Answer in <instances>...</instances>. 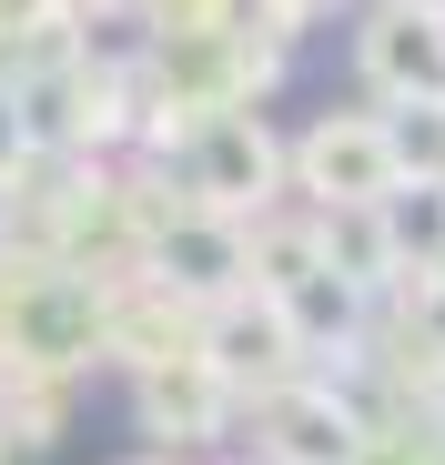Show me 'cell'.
Instances as JSON below:
<instances>
[{"label":"cell","instance_id":"1","mask_svg":"<svg viewBox=\"0 0 445 465\" xmlns=\"http://www.w3.org/2000/svg\"><path fill=\"white\" fill-rule=\"evenodd\" d=\"M304 183H314L324 203H385V193L405 183L395 132H385V122H364V112L314 122V132H304Z\"/></svg>","mask_w":445,"mask_h":465},{"label":"cell","instance_id":"2","mask_svg":"<svg viewBox=\"0 0 445 465\" xmlns=\"http://www.w3.org/2000/svg\"><path fill=\"white\" fill-rule=\"evenodd\" d=\"M364 82L395 92V102H445V11L395 0V11L364 31Z\"/></svg>","mask_w":445,"mask_h":465},{"label":"cell","instance_id":"3","mask_svg":"<svg viewBox=\"0 0 445 465\" xmlns=\"http://www.w3.org/2000/svg\"><path fill=\"white\" fill-rule=\"evenodd\" d=\"M263 173H273V142H263L243 112H213V122H203L193 193H203L213 213H243V203H263Z\"/></svg>","mask_w":445,"mask_h":465},{"label":"cell","instance_id":"4","mask_svg":"<svg viewBox=\"0 0 445 465\" xmlns=\"http://www.w3.org/2000/svg\"><path fill=\"white\" fill-rule=\"evenodd\" d=\"M163 273H183V283H233L243 273V243H233V223H183V232H163Z\"/></svg>","mask_w":445,"mask_h":465},{"label":"cell","instance_id":"5","mask_svg":"<svg viewBox=\"0 0 445 465\" xmlns=\"http://www.w3.org/2000/svg\"><path fill=\"white\" fill-rule=\"evenodd\" d=\"M385 243H395V253H425V263L445 253V183H435V173L385 193Z\"/></svg>","mask_w":445,"mask_h":465},{"label":"cell","instance_id":"6","mask_svg":"<svg viewBox=\"0 0 445 465\" xmlns=\"http://www.w3.org/2000/svg\"><path fill=\"white\" fill-rule=\"evenodd\" d=\"M385 132H395V163H425L445 183V102H395Z\"/></svg>","mask_w":445,"mask_h":465},{"label":"cell","instance_id":"7","mask_svg":"<svg viewBox=\"0 0 445 465\" xmlns=\"http://www.w3.org/2000/svg\"><path fill=\"white\" fill-rule=\"evenodd\" d=\"M283 445L314 455V465H344V455H354V435H344L334 405H283Z\"/></svg>","mask_w":445,"mask_h":465},{"label":"cell","instance_id":"8","mask_svg":"<svg viewBox=\"0 0 445 465\" xmlns=\"http://www.w3.org/2000/svg\"><path fill=\"white\" fill-rule=\"evenodd\" d=\"M11 152H21V122H11V102H0V163H11Z\"/></svg>","mask_w":445,"mask_h":465}]
</instances>
